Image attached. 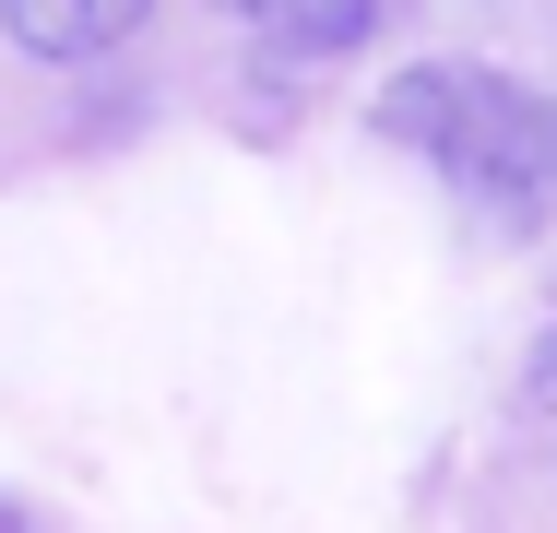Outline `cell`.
Here are the masks:
<instances>
[{"instance_id":"obj_1","label":"cell","mask_w":557,"mask_h":533,"mask_svg":"<svg viewBox=\"0 0 557 533\" xmlns=\"http://www.w3.org/2000/svg\"><path fill=\"white\" fill-rule=\"evenodd\" d=\"M368 119H380V142L428 154L498 225H534L557 202V107L534 84H510V72H486V60H416V72L380 84Z\"/></svg>"},{"instance_id":"obj_2","label":"cell","mask_w":557,"mask_h":533,"mask_svg":"<svg viewBox=\"0 0 557 533\" xmlns=\"http://www.w3.org/2000/svg\"><path fill=\"white\" fill-rule=\"evenodd\" d=\"M154 0H0V36L24 60H108Z\"/></svg>"},{"instance_id":"obj_3","label":"cell","mask_w":557,"mask_h":533,"mask_svg":"<svg viewBox=\"0 0 557 533\" xmlns=\"http://www.w3.org/2000/svg\"><path fill=\"white\" fill-rule=\"evenodd\" d=\"M225 12H249V24H273L285 48H356L380 0H225Z\"/></svg>"},{"instance_id":"obj_4","label":"cell","mask_w":557,"mask_h":533,"mask_svg":"<svg viewBox=\"0 0 557 533\" xmlns=\"http://www.w3.org/2000/svg\"><path fill=\"white\" fill-rule=\"evenodd\" d=\"M0 533H24V522H12V498H0Z\"/></svg>"}]
</instances>
